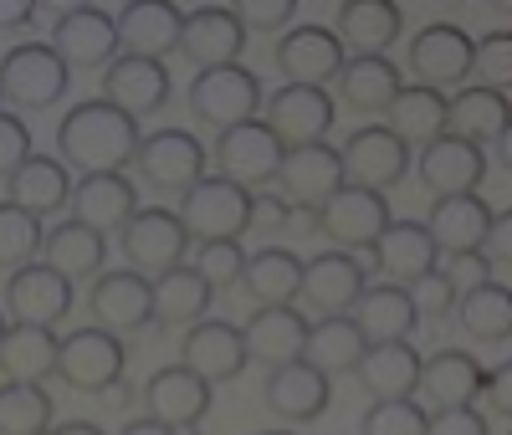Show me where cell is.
<instances>
[{
  "label": "cell",
  "mask_w": 512,
  "mask_h": 435,
  "mask_svg": "<svg viewBox=\"0 0 512 435\" xmlns=\"http://www.w3.org/2000/svg\"><path fill=\"white\" fill-rule=\"evenodd\" d=\"M139 118H128L123 108H113L108 98H88L67 108V118L57 123V149L67 174H123L139 154Z\"/></svg>",
  "instance_id": "cell-1"
},
{
  "label": "cell",
  "mask_w": 512,
  "mask_h": 435,
  "mask_svg": "<svg viewBox=\"0 0 512 435\" xmlns=\"http://www.w3.org/2000/svg\"><path fill=\"white\" fill-rule=\"evenodd\" d=\"M180 226L195 246L205 241H241L251 231V190L221 180V174H200V180L180 195Z\"/></svg>",
  "instance_id": "cell-2"
},
{
  "label": "cell",
  "mask_w": 512,
  "mask_h": 435,
  "mask_svg": "<svg viewBox=\"0 0 512 435\" xmlns=\"http://www.w3.org/2000/svg\"><path fill=\"white\" fill-rule=\"evenodd\" d=\"M190 118L205 123V128H216V134H226V128H241L251 123L256 113H262L267 93H262V82H256L251 67H210L190 82Z\"/></svg>",
  "instance_id": "cell-3"
},
{
  "label": "cell",
  "mask_w": 512,
  "mask_h": 435,
  "mask_svg": "<svg viewBox=\"0 0 512 435\" xmlns=\"http://www.w3.org/2000/svg\"><path fill=\"white\" fill-rule=\"evenodd\" d=\"M72 72L62 67V57L47 41H16V47L0 57V93L11 108H52L67 98Z\"/></svg>",
  "instance_id": "cell-4"
},
{
  "label": "cell",
  "mask_w": 512,
  "mask_h": 435,
  "mask_svg": "<svg viewBox=\"0 0 512 435\" xmlns=\"http://www.w3.org/2000/svg\"><path fill=\"white\" fill-rule=\"evenodd\" d=\"M210 159H216V174L241 190H262L277 180V169L287 159V149L277 144V134L262 123V118H251L241 128H226V134H216V144H210Z\"/></svg>",
  "instance_id": "cell-5"
},
{
  "label": "cell",
  "mask_w": 512,
  "mask_h": 435,
  "mask_svg": "<svg viewBox=\"0 0 512 435\" xmlns=\"http://www.w3.org/2000/svg\"><path fill=\"white\" fill-rule=\"evenodd\" d=\"M118 241H123V261L149 282L185 267V251H190V236L180 226V215L164 210V205H139V215L118 231Z\"/></svg>",
  "instance_id": "cell-6"
},
{
  "label": "cell",
  "mask_w": 512,
  "mask_h": 435,
  "mask_svg": "<svg viewBox=\"0 0 512 435\" xmlns=\"http://www.w3.org/2000/svg\"><path fill=\"white\" fill-rule=\"evenodd\" d=\"M123 364H128L123 338L103 328H72L57 348V379L67 389H82V395H108L113 384H123Z\"/></svg>",
  "instance_id": "cell-7"
},
{
  "label": "cell",
  "mask_w": 512,
  "mask_h": 435,
  "mask_svg": "<svg viewBox=\"0 0 512 435\" xmlns=\"http://www.w3.org/2000/svg\"><path fill=\"white\" fill-rule=\"evenodd\" d=\"M262 123L277 134V144L292 154V149H308V144H328V128L338 118V103L328 98V87H297V82H282L277 93L262 103Z\"/></svg>",
  "instance_id": "cell-8"
},
{
  "label": "cell",
  "mask_w": 512,
  "mask_h": 435,
  "mask_svg": "<svg viewBox=\"0 0 512 435\" xmlns=\"http://www.w3.org/2000/svg\"><path fill=\"white\" fill-rule=\"evenodd\" d=\"M88 313H93V328H103L113 338H134V333L154 328V282L139 277L134 267L98 272L93 292H88Z\"/></svg>",
  "instance_id": "cell-9"
},
{
  "label": "cell",
  "mask_w": 512,
  "mask_h": 435,
  "mask_svg": "<svg viewBox=\"0 0 512 435\" xmlns=\"http://www.w3.org/2000/svg\"><path fill=\"white\" fill-rule=\"evenodd\" d=\"M277 195L292 205V215H303L313 226V215L344 190V159H338L333 144H308V149H292L277 169Z\"/></svg>",
  "instance_id": "cell-10"
},
{
  "label": "cell",
  "mask_w": 512,
  "mask_h": 435,
  "mask_svg": "<svg viewBox=\"0 0 512 435\" xmlns=\"http://www.w3.org/2000/svg\"><path fill=\"white\" fill-rule=\"evenodd\" d=\"M410 77L415 87H436V93H461L472 77V36L451 21H431L410 36Z\"/></svg>",
  "instance_id": "cell-11"
},
{
  "label": "cell",
  "mask_w": 512,
  "mask_h": 435,
  "mask_svg": "<svg viewBox=\"0 0 512 435\" xmlns=\"http://www.w3.org/2000/svg\"><path fill=\"white\" fill-rule=\"evenodd\" d=\"M338 159H344V185L379 190V195L395 190L405 174H410V149H405L384 123L354 128V134L344 139V149H338Z\"/></svg>",
  "instance_id": "cell-12"
},
{
  "label": "cell",
  "mask_w": 512,
  "mask_h": 435,
  "mask_svg": "<svg viewBox=\"0 0 512 435\" xmlns=\"http://www.w3.org/2000/svg\"><path fill=\"white\" fill-rule=\"evenodd\" d=\"M205 159H210V149L190 134V128H154V134L139 139V154H134L144 185L180 190V195L205 174Z\"/></svg>",
  "instance_id": "cell-13"
},
{
  "label": "cell",
  "mask_w": 512,
  "mask_h": 435,
  "mask_svg": "<svg viewBox=\"0 0 512 435\" xmlns=\"http://www.w3.org/2000/svg\"><path fill=\"white\" fill-rule=\"evenodd\" d=\"M384 226H390V200L379 190H359V185H344L313 215V231H323L338 251H369Z\"/></svg>",
  "instance_id": "cell-14"
},
{
  "label": "cell",
  "mask_w": 512,
  "mask_h": 435,
  "mask_svg": "<svg viewBox=\"0 0 512 435\" xmlns=\"http://www.w3.org/2000/svg\"><path fill=\"white\" fill-rule=\"evenodd\" d=\"M47 47L62 57V67H82V72H103L113 57H118V26L108 11L98 6H67L52 26V41Z\"/></svg>",
  "instance_id": "cell-15"
},
{
  "label": "cell",
  "mask_w": 512,
  "mask_h": 435,
  "mask_svg": "<svg viewBox=\"0 0 512 435\" xmlns=\"http://www.w3.org/2000/svg\"><path fill=\"white\" fill-rule=\"evenodd\" d=\"M144 410L149 420L169 425V430H195L210 415V400H216V384H205L200 374H190L185 364H164L149 374L144 384Z\"/></svg>",
  "instance_id": "cell-16"
},
{
  "label": "cell",
  "mask_w": 512,
  "mask_h": 435,
  "mask_svg": "<svg viewBox=\"0 0 512 435\" xmlns=\"http://www.w3.org/2000/svg\"><path fill=\"white\" fill-rule=\"evenodd\" d=\"M364 287H369V277L359 267V256L333 246V251H318L313 261H303V287H297V297H303L313 313L338 318V313H354Z\"/></svg>",
  "instance_id": "cell-17"
},
{
  "label": "cell",
  "mask_w": 512,
  "mask_h": 435,
  "mask_svg": "<svg viewBox=\"0 0 512 435\" xmlns=\"http://www.w3.org/2000/svg\"><path fill=\"white\" fill-rule=\"evenodd\" d=\"M349 52L328 26H287V36L277 41V67L287 82L297 87H328L344 72Z\"/></svg>",
  "instance_id": "cell-18"
},
{
  "label": "cell",
  "mask_w": 512,
  "mask_h": 435,
  "mask_svg": "<svg viewBox=\"0 0 512 435\" xmlns=\"http://www.w3.org/2000/svg\"><path fill=\"white\" fill-rule=\"evenodd\" d=\"M72 282L62 272H52L47 261H26V267L11 272L6 282V313H16V323H41V328H57L72 313Z\"/></svg>",
  "instance_id": "cell-19"
},
{
  "label": "cell",
  "mask_w": 512,
  "mask_h": 435,
  "mask_svg": "<svg viewBox=\"0 0 512 435\" xmlns=\"http://www.w3.org/2000/svg\"><path fill=\"white\" fill-rule=\"evenodd\" d=\"M369 261L390 287H415L425 272L441 267V251L420 221H390L379 231V241L369 246Z\"/></svg>",
  "instance_id": "cell-20"
},
{
  "label": "cell",
  "mask_w": 512,
  "mask_h": 435,
  "mask_svg": "<svg viewBox=\"0 0 512 435\" xmlns=\"http://www.w3.org/2000/svg\"><path fill=\"white\" fill-rule=\"evenodd\" d=\"M180 364H185L190 374H200L205 384H231L251 359H246V338H241L236 323H226V318H200V323H190V333H185V343H180Z\"/></svg>",
  "instance_id": "cell-21"
},
{
  "label": "cell",
  "mask_w": 512,
  "mask_h": 435,
  "mask_svg": "<svg viewBox=\"0 0 512 435\" xmlns=\"http://www.w3.org/2000/svg\"><path fill=\"white\" fill-rule=\"evenodd\" d=\"M415 180L425 195H477V185L487 180V154L461 144L451 134H441L436 144H425L415 154Z\"/></svg>",
  "instance_id": "cell-22"
},
{
  "label": "cell",
  "mask_w": 512,
  "mask_h": 435,
  "mask_svg": "<svg viewBox=\"0 0 512 435\" xmlns=\"http://www.w3.org/2000/svg\"><path fill=\"white\" fill-rule=\"evenodd\" d=\"M113 26H118V47L128 57L164 62L169 52H180L185 11L169 6V0H134V6H123V16H113Z\"/></svg>",
  "instance_id": "cell-23"
},
{
  "label": "cell",
  "mask_w": 512,
  "mask_h": 435,
  "mask_svg": "<svg viewBox=\"0 0 512 435\" xmlns=\"http://www.w3.org/2000/svg\"><path fill=\"white\" fill-rule=\"evenodd\" d=\"M262 400H267V410H272L277 420H287V425H308V420H318V415L328 410V400H333V379L318 374L308 359H292V364H277V369L267 374Z\"/></svg>",
  "instance_id": "cell-24"
},
{
  "label": "cell",
  "mask_w": 512,
  "mask_h": 435,
  "mask_svg": "<svg viewBox=\"0 0 512 435\" xmlns=\"http://www.w3.org/2000/svg\"><path fill=\"white\" fill-rule=\"evenodd\" d=\"M180 52L210 72V67H236L241 52H246V26L236 21L231 6H200L185 16V31H180Z\"/></svg>",
  "instance_id": "cell-25"
},
{
  "label": "cell",
  "mask_w": 512,
  "mask_h": 435,
  "mask_svg": "<svg viewBox=\"0 0 512 435\" xmlns=\"http://www.w3.org/2000/svg\"><path fill=\"white\" fill-rule=\"evenodd\" d=\"M134 215H139V185L128 174H82L72 185V221H82L98 236L123 231Z\"/></svg>",
  "instance_id": "cell-26"
},
{
  "label": "cell",
  "mask_w": 512,
  "mask_h": 435,
  "mask_svg": "<svg viewBox=\"0 0 512 435\" xmlns=\"http://www.w3.org/2000/svg\"><path fill=\"white\" fill-rule=\"evenodd\" d=\"M482 384H487V369L466 348H436L431 359H420L415 395H425L431 410H461V405H477Z\"/></svg>",
  "instance_id": "cell-27"
},
{
  "label": "cell",
  "mask_w": 512,
  "mask_h": 435,
  "mask_svg": "<svg viewBox=\"0 0 512 435\" xmlns=\"http://www.w3.org/2000/svg\"><path fill=\"white\" fill-rule=\"evenodd\" d=\"M103 98H108L113 108H123L128 118L159 113V108L169 103V67H164V62H149V57L118 52V57L103 67Z\"/></svg>",
  "instance_id": "cell-28"
},
{
  "label": "cell",
  "mask_w": 512,
  "mask_h": 435,
  "mask_svg": "<svg viewBox=\"0 0 512 435\" xmlns=\"http://www.w3.org/2000/svg\"><path fill=\"white\" fill-rule=\"evenodd\" d=\"M333 36L344 41V52L354 57H384L405 36V11L395 0H344L333 16Z\"/></svg>",
  "instance_id": "cell-29"
},
{
  "label": "cell",
  "mask_w": 512,
  "mask_h": 435,
  "mask_svg": "<svg viewBox=\"0 0 512 435\" xmlns=\"http://www.w3.org/2000/svg\"><path fill=\"white\" fill-rule=\"evenodd\" d=\"M420 226L431 231V241L446 261H456V256L482 251V236L492 226V205L482 195H441Z\"/></svg>",
  "instance_id": "cell-30"
},
{
  "label": "cell",
  "mask_w": 512,
  "mask_h": 435,
  "mask_svg": "<svg viewBox=\"0 0 512 435\" xmlns=\"http://www.w3.org/2000/svg\"><path fill=\"white\" fill-rule=\"evenodd\" d=\"M241 338H246V359L251 364H267V369H277V364H292V359H303V343H308V318L292 308H256L251 318H246V328H241Z\"/></svg>",
  "instance_id": "cell-31"
},
{
  "label": "cell",
  "mask_w": 512,
  "mask_h": 435,
  "mask_svg": "<svg viewBox=\"0 0 512 435\" xmlns=\"http://www.w3.org/2000/svg\"><path fill=\"white\" fill-rule=\"evenodd\" d=\"M420 359L425 354H420L410 338H400V343H369L354 374L364 384V395H374V400H415Z\"/></svg>",
  "instance_id": "cell-32"
},
{
  "label": "cell",
  "mask_w": 512,
  "mask_h": 435,
  "mask_svg": "<svg viewBox=\"0 0 512 435\" xmlns=\"http://www.w3.org/2000/svg\"><path fill=\"white\" fill-rule=\"evenodd\" d=\"M446 134L472 144V149H492L507 134V93L497 87H461L456 98H446Z\"/></svg>",
  "instance_id": "cell-33"
},
{
  "label": "cell",
  "mask_w": 512,
  "mask_h": 435,
  "mask_svg": "<svg viewBox=\"0 0 512 435\" xmlns=\"http://www.w3.org/2000/svg\"><path fill=\"white\" fill-rule=\"evenodd\" d=\"M72 174H67V164L62 159H47V154H31L11 180H6V200L11 205H21L26 215H57V210H67L72 205Z\"/></svg>",
  "instance_id": "cell-34"
},
{
  "label": "cell",
  "mask_w": 512,
  "mask_h": 435,
  "mask_svg": "<svg viewBox=\"0 0 512 435\" xmlns=\"http://www.w3.org/2000/svg\"><path fill=\"white\" fill-rule=\"evenodd\" d=\"M297 287H303V256L287 246H262L246 256L241 267V292L256 302V308H287L297 302Z\"/></svg>",
  "instance_id": "cell-35"
},
{
  "label": "cell",
  "mask_w": 512,
  "mask_h": 435,
  "mask_svg": "<svg viewBox=\"0 0 512 435\" xmlns=\"http://www.w3.org/2000/svg\"><path fill=\"white\" fill-rule=\"evenodd\" d=\"M400 87H405V77L390 57H349L344 72H338V103L364 118H379V113H390Z\"/></svg>",
  "instance_id": "cell-36"
},
{
  "label": "cell",
  "mask_w": 512,
  "mask_h": 435,
  "mask_svg": "<svg viewBox=\"0 0 512 435\" xmlns=\"http://www.w3.org/2000/svg\"><path fill=\"white\" fill-rule=\"evenodd\" d=\"M57 348L62 338L41 323H11L0 338V374L11 384H47L57 374Z\"/></svg>",
  "instance_id": "cell-37"
},
{
  "label": "cell",
  "mask_w": 512,
  "mask_h": 435,
  "mask_svg": "<svg viewBox=\"0 0 512 435\" xmlns=\"http://www.w3.org/2000/svg\"><path fill=\"white\" fill-rule=\"evenodd\" d=\"M364 333V343H400L420 328L415 318V302L405 287H390V282H379V287H364V297L354 302V313H349Z\"/></svg>",
  "instance_id": "cell-38"
},
{
  "label": "cell",
  "mask_w": 512,
  "mask_h": 435,
  "mask_svg": "<svg viewBox=\"0 0 512 435\" xmlns=\"http://www.w3.org/2000/svg\"><path fill=\"white\" fill-rule=\"evenodd\" d=\"M384 128L405 144V149H425L446 134V93L436 87H400V98L384 113Z\"/></svg>",
  "instance_id": "cell-39"
},
{
  "label": "cell",
  "mask_w": 512,
  "mask_h": 435,
  "mask_svg": "<svg viewBox=\"0 0 512 435\" xmlns=\"http://www.w3.org/2000/svg\"><path fill=\"white\" fill-rule=\"evenodd\" d=\"M41 261H47L52 272H62L67 282L77 277H98L103 261H108V236L88 231L82 221H57L41 241Z\"/></svg>",
  "instance_id": "cell-40"
},
{
  "label": "cell",
  "mask_w": 512,
  "mask_h": 435,
  "mask_svg": "<svg viewBox=\"0 0 512 435\" xmlns=\"http://www.w3.org/2000/svg\"><path fill=\"white\" fill-rule=\"evenodd\" d=\"M364 333L349 313H338V318H318L308 323V343H303V359L318 369V374H354L359 359H364Z\"/></svg>",
  "instance_id": "cell-41"
},
{
  "label": "cell",
  "mask_w": 512,
  "mask_h": 435,
  "mask_svg": "<svg viewBox=\"0 0 512 435\" xmlns=\"http://www.w3.org/2000/svg\"><path fill=\"white\" fill-rule=\"evenodd\" d=\"M456 323L472 343H507L512 338V292L502 282H477L456 297Z\"/></svg>",
  "instance_id": "cell-42"
},
{
  "label": "cell",
  "mask_w": 512,
  "mask_h": 435,
  "mask_svg": "<svg viewBox=\"0 0 512 435\" xmlns=\"http://www.w3.org/2000/svg\"><path fill=\"white\" fill-rule=\"evenodd\" d=\"M210 297H216V287H210L195 267H175L154 277V323H200L210 313Z\"/></svg>",
  "instance_id": "cell-43"
},
{
  "label": "cell",
  "mask_w": 512,
  "mask_h": 435,
  "mask_svg": "<svg viewBox=\"0 0 512 435\" xmlns=\"http://www.w3.org/2000/svg\"><path fill=\"white\" fill-rule=\"evenodd\" d=\"M52 395L47 384H0V435H47Z\"/></svg>",
  "instance_id": "cell-44"
},
{
  "label": "cell",
  "mask_w": 512,
  "mask_h": 435,
  "mask_svg": "<svg viewBox=\"0 0 512 435\" xmlns=\"http://www.w3.org/2000/svg\"><path fill=\"white\" fill-rule=\"evenodd\" d=\"M41 241H47V231H41L36 215H26L11 200H0V267L16 272V267H26V261H36Z\"/></svg>",
  "instance_id": "cell-45"
},
{
  "label": "cell",
  "mask_w": 512,
  "mask_h": 435,
  "mask_svg": "<svg viewBox=\"0 0 512 435\" xmlns=\"http://www.w3.org/2000/svg\"><path fill=\"white\" fill-rule=\"evenodd\" d=\"M431 410L415 400H374L359 420V435H425Z\"/></svg>",
  "instance_id": "cell-46"
},
{
  "label": "cell",
  "mask_w": 512,
  "mask_h": 435,
  "mask_svg": "<svg viewBox=\"0 0 512 435\" xmlns=\"http://www.w3.org/2000/svg\"><path fill=\"white\" fill-rule=\"evenodd\" d=\"M410 292V302H415V318L420 323H446L451 313H456V297H461V282L451 277V272H425L415 287H405Z\"/></svg>",
  "instance_id": "cell-47"
},
{
  "label": "cell",
  "mask_w": 512,
  "mask_h": 435,
  "mask_svg": "<svg viewBox=\"0 0 512 435\" xmlns=\"http://www.w3.org/2000/svg\"><path fill=\"white\" fill-rule=\"evenodd\" d=\"M472 72H482V87L507 93V82H512V36L507 31H487L482 41H472Z\"/></svg>",
  "instance_id": "cell-48"
},
{
  "label": "cell",
  "mask_w": 512,
  "mask_h": 435,
  "mask_svg": "<svg viewBox=\"0 0 512 435\" xmlns=\"http://www.w3.org/2000/svg\"><path fill=\"white\" fill-rule=\"evenodd\" d=\"M241 267H246L241 241H205V246L195 251V272H200L210 287H231V282H241Z\"/></svg>",
  "instance_id": "cell-49"
},
{
  "label": "cell",
  "mask_w": 512,
  "mask_h": 435,
  "mask_svg": "<svg viewBox=\"0 0 512 435\" xmlns=\"http://www.w3.org/2000/svg\"><path fill=\"white\" fill-rule=\"evenodd\" d=\"M26 159H31V128L0 108V180H11Z\"/></svg>",
  "instance_id": "cell-50"
},
{
  "label": "cell",
  "mask_w": 512,
  "mask_h": 435,
  "mask_svg": "<svg viewBox=\"0 0 512 435\" xmlns=\"http://www.w3.org/2000/svg\"><path fill=\"white\" fill-rule=\"evenodd\" d=\"M231 11L246 31H282L297 16V0H241V6H231Z\"/></svg>",
  "instance_id": "cell-51"
},
{
  "label": "cell",
  "mask_w": 512,
  "mask_h": 435,
  "mask_svg": "<svg viewBox=\"0 0 512 435\" xmlns=\"http://www.w3.org/2000/svg\"><path fill=\"white\" fill-rule=\"evenodd\" d=\"M425 435H492V430H487V415L477 405H461V410H431Z\"/></svg>",
  "instance_id": "cell-52"
},
{
  "label": "cell",
  "mask_w": 512,
  "mask_h": 435,
  "mask_svg": "<svg viewBox=\"0 0 512 435\" xmlns=\"http://www.w3.org/2000/svg\"><path fill=\"white\" fill-rule=\"evenodd\" d=\"M287 221H292V205L277 190L251 195V231H287Z\"/></svg>",
  "instance_id": "cell-53"
},
{
  "label": "cell",
  "mask_w": 512,
  "mask_h": 435,
  "mask_svg": "<svg viewBox=\"0 0 512 435\" xmlns=\"http://www.w3.org/2000/svg\"><path fill=\"white\" fill-rule=\"evenodd\" d=\"M482 256L492 261V267H507V261H512V215L507 210L492 215V226L482 236Z\"/></svg>",
  "instance_id": "cell-54"
},
{
  "label": "cell",
  "mask_w": 512,
  "mask_h": 435,
  "mask_svg": "<svg viewBox=\"0 0 512 435\" xmlns=\"http://www.w3.org/2000/svg\"><path fill=\"white\" fill-rule=\"evenodd\" d=\"M482 395L492 400L497 420H507V415H512V364H497V374H487V384H482Z\"/></svg>",
  "instance_id": "cell-55"
},
{
  "label": "cell",
  "mask_w": 512,
  "mask_h": 435,
  "mask_svg": "<svg viewBox=\"0 0 512 435\" xmlns=\"http://www.w3.org/2000/svg\"><path fill=\"white\" fill-rule=\"evenodd\" d=\"M36 21L31 0H0V31H26Z\"/></svg>",
  "instance_id": "cell-56"
},
{
  "label": "cell",
  "mask_w": 512,
  "mask_h": 435,
  "mask_svg": "<svg viewBox=\"0 0 512 435\" xmlns=\"http://www.w3.org/2000/svg\"><path fill=\"white\" fill-rule=\"evenodd\" d=\"M118 435H180V430H169V425H159V420H149V415H144V420H128Z\"/></svg>",
  "instance_id": "cell-57"
},
{
  "label": "cell",
  "mask_w": 512,
  "mask_h": 435,
  "mask_svg": "<svg viewBox=\"0 0 512 435\" xmlns=\"http://www.w3.org/2000/svg\"><path fill=\"white\" fill-rule=\"evenodd\" d=\"M47 435H108V430L93 425V420H67V425H57V430H47Z\"/></svg>",
  "instance_id": "cell-58"
},
{
  "label": "cell",
  "mask_w": 512,
  "mask_h": 435,
  "mask_svg": "<svg viewBox=\"0 0 512 435\" xmlns=\"http://www.w3.org/2000/svg\"><path fill=\"white\" fill-rule=\"evenodd\" d=\"M6 328H11V323H6V318H0V338H6Z\"/></svg>",
  "instance_id": "cell-59"
},
{
  "label": "cell",
  "mask_w": 512,
  "mask_h": 435,
  "mask_svg": "<svg viewBox=\"0 0 512 435\" xmlns=\"http://www.w3.org/2000/svg\"><path fill=\"white\" fill-rule=\"evenodd\" d=\"M262 435H287V430H262Z\"/></svg>",
  "instance_id": "cell-60"
},
{
  "label": "cell",
  "mask_w": 512,
  "mask_h": 435,
  "mask_svg": "<svg viewBox=\"0 0 512 435\" xmlns=\"http://www.w3.org/2000/svg\"><path fill=\"white\" fill-rule=\"evenodd\" d=\"M0 103H6V93H0Z\"/></svg>",
  "instance_id": "cell-61"
}]
</instances>
